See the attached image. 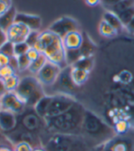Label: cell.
Listing matches in <instances>:
<instances>
[{
	"label": "cell",
	"instance_id": "1",
	"mask_svg": "<svg viewBox=\"0 0 134 151\" xmlns=\"http://www.w3.org/2000/svg\"><path fill=\"white\" fill-rule=\"evenodd\" d=\"M86 107L79 101L57 116L45 118L46 127L50 134L81 135V127Z\"/></svg>",
	"mask_w": 134,
	"mask_h": 151
},
{
	"label": "cell",
	"instance_id": "2",
	"mask_svg": "<svg viewBox=\"0 0 134 151\" xmlns=\"http://www.w3.org/2000/svg\"><path fill=\"white\" fill-rule=\"evenodd\" d=\"M81 135L96 147H100L115 137L116 133L114 128L102 116L86 108L81 127Z\"/></svg>",
	"mask_w": 134,
	"mask_h": 151
},
{
	"label": "cell",
	"instance_id": "3",
	"mask_svg": "<svg viewBox=\"0 0 134 151\" xmlns=\"http://www.w3.org/2000/svg\"><path fill=\"white\" fill-rule=\"evenodd\" d=\"M43 147L46 151H92L97 147L82 135L51 134Z\"/></svg>",
	"mask_w": 134,
	"mask_h": 151
},
{
	"label": "cell",
	"instance_id": "4",
	"mask_svg": "<svg viewBox=\"0 0 134 151\" xmlns=\"http://www.w3.org/2000/svg\"><path fill=\"white\" fill-rule=\"evenodd\" d=\"M74 96L65 93L45 95L36 104L34 110L42 118H51L64 113L76 103Z\"/></svg>",
	"mask_w": 134,
	"mask_h": 151
},
{
	"label": "cell",
	"instance_id": "5",
	"mask_svg": "<svg viewBox=\"0 0 134 151\" xmlns=\"http://www.w3.org/2000/svg\"><path fill=\"white\" fill-rule=\"evenodd\" d=\"M39 41L41 46V53L49 61L57 64L62 69L68 66L66 63V50L61 37L46 29L41 32Z\"/></svg>",
	"mask_w": 134,
	"mask_h": 151
},
{
	"label": "cell",
	"instance_id": "6",
	"mask_svg": "<svg viewBox=\"0 0 134 151\" xmlns=\"http://www.w3.org/2000/svg\"><path fill=\"white\" fill-rule=\"evenodd\" d=\"M16 129L39 138L41 141L42 147L51 135L47 130L45 120L40 116L33 107H27L21 114L17 115Z\"/></svg>",
	"mask_w": 134,
	"mask_h": 151
},
{
	"label": "cell",
	"instance_id": "7",
	"mask_svg": "<svg viewBox=\"0 0 134 151\" xmlns=\"http://www.w3.org/2000/svg\"><path fill=\"white\" fill-rule=\"evenodd\" d=\"M15 92L27 107H34V105L46 95L43 85L37 77L34 76H25L20 79Z\"/></svg>",
	"mask_w": 134,
	"mask_h": 151
},
{
	"label": "cell",
	"instance_id": "8",
	"mask_svg": "<svg viewBox=\"0 0 134 151\" xmlns=\"http://www.w3.org/2000/svg\"><path fill=\"white\" fill-rule=\"evenodd\" d=\"M100 151H134V132L116 135L100 147Z\"/></svg>",
	"mask_w": 134,
	"mask_h": 151
},
{
	"label": "cell",
	"instance_id": "9",
	"mask_svg": "<svg viewBox=\"0 0 134 151\" xmlns=\"http://www.w3.org/2000/svg\"><path fill=\"white\" fill-rule=\"evenodd\" d=\"M62 70V69L60 66L48 60L36 74V77L43 86H51L57 82Z\"/></svg>",
	"mask_w": 134,
	"mask_h": 151
},
{
	"label": "cell",
	"instance_id": "10",
	"mask_svg": "<svg viewBox=\"0 0 134 151\" xmlns=\"http://www.w3.org/2000/svg\"><path fill=\"white\" fill-rule=\"evenodd\" d=\"M0 101H1V109L11 112L17 115L21 114L27 108V105L16 92H7L2 97H0Z\"/></svg>",
	"mask_w": 134,
	"mask_h": 151
},
{
	"label": "cell",
	"instance_id": "11",
	"mask_svg": "<svg viewBox=\"0 0 134 151\" xmlns=\"http://www.w3.org/2000/svg\"><path fill=\"white\" fill-rule=\"evenodd\" d=\"M49 30L55 33L62 39L72 31L78 30V23L77 21L70 17H62L53 22L50 27Z\"/></svg>",
	"mask_w": 134,
	"mask_h": 151
},
{
	"label": "cell",
	"instance_id": "12",
	"mask_svg": "<svg viewBox=\"0 0 134 151\" xmlns=\"http://www.w3.org/2000/svg\"><path fill=\"white\" fill-rule=\"evenodd\" d=\"M30 31L31 30L27 26L19 22H14V24L6 32L7 40L12 42L13 44H16L20 42H25Z\"/></svg>",
	"mask_w": 134,
	"mask_h": 151
},
{
	"label": "cell",
	"instance_id": "13",
	"mask_svg": "<svg viewBox=\"0 0 134 151\" xmlns=\"http://www.w3.org/2000/svg\"><path fill=\"white\" fill-rule=\"evenodd\" d=\"M17 125V115L6 110H0V130L4 134L9 133Z\"/></svg>",
	"mask_w": 134,
	"mask_h": 151
},
{
	"label": "cell",
	"instance_id": "14",
	"mask_svg": "<svg viewBox=\"0 0 134 151\" xmlns=\"http://www.w3.org/2000/svg\"><path fill=\"white\" fill-rule=\"evenodd\" d=\"M15 22L21 23L28 27L30 30H37V31H39L42 24L41 17L36 15H31V14L20 13V12H17Z\"/></svg>",
	"mask_w": 134,
	"mask_h": 151
},
{
	"label": "cell",
	"instance_id": "15",
	"mask_svg": "<svg viewBox=\"0 0 134 151\" xmlns=\"http://www.w3.org/2000/svg\"><path fill=\"white\" fill-rule=\"evenodd\" d=\"M62 41L66 50H76L81 48L84 41V36L81 32L75 30L68 33L65 37L62 38Z\"/></svg>",
	"mask_w": 134,
	"mask_h": 151
},
{
	"label": "cell",
	"instance_id": "16",
	"mask_svg": "<svg viewBox=\"0 0 134 151\" xmlns=\"http://www.w3.org/2000/svg\"><path fill=\"white\" fill-rule=\"evenodd\" d=\"M70 74H71V79H72V82L75 86L80 87L84 85L89 78L90 73L89 70L81 69V68H77L75 66H70Z\"/></svg>",
	"mask_w": 134,
	"mask_h": 151
},
{
	"label": "cell",
	"instance_id": "17",
	"mask_svg": "<svg viewBox=\"0 0 134 151\" xmlns=\"http://www.w3.org/2000/svg\"><path fill=\"white\" fill-rule=\"evenodd\" d=\"M17 12L12 6L4 15L0 17V29L7 31L14 24Z\"/></svg>",
	"mask_w": 134,
	"mask_h": 151
},
{
	"label": "cell",
	"instance_id": "18",
	"mask_svg": "<svg viewBox=\"0 0 134 151\" xmlns=\"http://www.w3.org/2000/svg\"><path fill=\"white\" fill-rule=\"evenodd\" d=\"M103 20L108 22L111 27H113V28L118 31V33L125 28L122 24V22L120 21L119 16L112 11H109V10L106 11L103 15Z\"/></svg>",
	"mask_w": 134,
	"mask_h": 151
},
{
	"label": "cell",
	"instance_id": "19",
	"mask_svg": "<svg viewBox=\"0 0 134 151\" xmlns=\"http://www.w3.org/2000/svg\"><path fill=\"white\" fill-rule=\"evenodd\" d=\"M98 30H99V33L105 38H113L117 36L118 34V31L113 27H111L108 22H106L103 19L100 22L99 27H98Z\"/></svg>",
	"mask_w": 134,
	"mask_h": 151
},
{
	"label": "cell",
	"instance_id": "20",
	"mask_svg": "<svg viewBox=\"0 0 134 151\" xmlns=\"http://www.w3.org/2000/svg\"><path fill=\"white\" fill-rule=\"evenodd\" d=\"M48 61L47 58L44 56V54L41 53V55L33 61H31V63L29 67V70L31 73H34V74H37L40 70H41V68L45 65V63Z\"/></svg>",
	"mask_w": 134,
	"mask_h": 151
},
{
	"label": "cell",
	"instance_id": "21",
	"mask_svg": "<svg viewBox=\"0 0 134 151\" xmlns=\"http://www.w3.org/2000/svg\"><path fill=\"white\" fill-rule=\"evenodd\" d=\"M113 128L116 135H124L131 129V127L130 122H128L126 119H122L116 122L113 125Z\"/></svg>",
	"mask_w": 134,
	"mask_h": 151
},
{
	"label": "cell",
	"instance_id": "22",
	"mask_svg": "<svg viewBox=\"0 0 134 151\" xmlns=\"http://www.w3.org/2000/svg\"><path fill=\"white\" fill-rule=\"evenodd\" d=\"M3 81H4V83H5V86L7 92H15L17 86H19L20 79L17 74H13V75L4 78Z\"/></svg>",
	"mask_w": 134,
	"mask_h": 151
},
{
	"label": "cell",
	"instance_id": "23",
	"mask_svg": "<svg viewBox=\"0 0 134 151\" xmlns=\"http://www.w3.org/2000/svg\"><path fill=\"white\" fill-rule=\"evenodd\" d=\"M134 6V0H121L120 3H118L116 6H114L112 8H110L109 11L114 12L115 14H120V12L128 9V8Z\"/></svg>",
	"mask_w": 134,
	"mask_h": 151
},
{
	"label": "cell",
	"instance_id": "24",
	"mask_svg": "<svg viewBox=\"0 0 134 151\" xmlns=\"http://www.w3.org/2000/svg\"><path fill=\"white\" fill-rule=\"evenodd\" d=\"M120 21L122 22L123 26L126 27L133 19H134V6L128 8V9L124 10L122 12H120V14H118Z\"/></svg>",
	"mask_w": 134,
	"mask_h": 151
},
{
	"label": "cell",
	"instance_id": "25",
	"mask_svg": "<svg viewBox=\"0 0 134 151\" xmlns=\"http://www.w3.org/2000/svg\"><path fill=\"white\" fill-rule=\"evenodd\" d=\"M30 46L26 42H20L14 44V56L20 57L25 55L28 50H30Z\"/></svg>",
	"mask_w": 134,
	"mask_h": 151
},
{
	"label": "cell",
	"instance_id": "26",
	"mask_svg": "<svg viewBox=\"0 0 134 151\" xmlns=\"http://www.w3.org/2000/svg\"><path fill=\"white\" fill-rule=\"evenodd\" d=\"M17 64H19V70L22 72V70H28L29 67L30 65V60L29 58L27 57V55H22L20 57H17Z\"/></svg>",
	"mask_w": 134,
	"mask_h": 151
},
{
	"label": "cell",
	"instance_id": "27",
	"mask_svg": "<svg viewBox=\"0 0 134 151\" xmlns=\"http://www.w3.org/2000/svg\"><path fill=\"white\" fill-rule=\"evenodd\" d=\"M40 34H41V32L37 31V30H31L30 32L28 38H27V40L25 41L30 46V48H33V46L37 43V41L40 39Z\"/></svg>",
	"mask_w": 134,
	"mask_h": 151
},
{
	"label": "cell",
	"instance_id": "28",
	"mask_svg": "<svg viewBox=\"0 0 134 151\" xmlns=\"http://www.w3.org/2000/svg\"><path fill=\"white\" fill-rule=\"evenodd\" d=\"M0 52L8 56L9 58L14 57V44L7 40L2 46V48L0 49Z\"/></svg>",
	"mask_w": 134,
	"mask_h": 151
},
{
	"label": "cell",
	"instance_id": "29",
	"mask_svg": "<svg viewBox=\"0 0 134 151\" xmlns=\"http://www.w3.org/2000/svg\"><path fill=\"white\" fill-rule=\"evenodd\" d=\"M34 147L28 142H19L13 145V151H33Z\"/></svg>",
	"mask_w": 134,
	"mask_h": 151
},
{
	"label": "cell",
	"instance_id": "30",
	"mask_svg": "<svg viewBox=\"0 0 134 151\" xmlns=\"http://www.w3.org/2000/svg\"><path fill=\"white\" fill-rule=\"evenodd\" d=\"M13 74H16V70L9 65L0 67V79H4Z\"/></svg>",
	"mask_w": 134,
	"mask_h": 151
},
{
	"label": "cell",
	"instance_id": "31",
	"mask_svg": "<svg viewBox=\"0 0 134 151\" xmlns=\"http://www.w3.org/2000/svg\"><path fill=\"white\" fill-rule=\"evenodd\" d=\"M26 55H27V57L29 58V60H30V63H31V61L35 60H36V59L41 55V53H40L38 50H35V49L30 48V49L28 50V52L26 53Z\"/></svg>",
	"mask_w": 134,
	"mask_h": 151
},
{
	"label": "cell",
	"instance_id": "32",
	"mask_svg": "<svg viewBox=\"0 0 134 151\" xmlns=\"http://www.w3.org/2000/svg\"><path fill=\"white\" fill-rule=\"evenodd\" d=\"M120 1L121 0H101V4L109 10L110 8H112L114 6H116Z\"/></svg>",
	"mask_w": 134,
	"mask_h": 151
},
{
	"label": "cell",
	"instance_id": "33",
	"mask_svg": "<svg viewBox=\"0 0 134 151\" xmlns=\"http://www.w3.org/2000/svg\"><path fill=\"white\" fill-rule=\"evenodd\" d=\"M9 60H10L9 57L0 52V67L7 66L9 64Z\"/></svg>",
	"mask_w": 134,
	"mask_h": 151
},
{
	"label": "cell",
	"instance_id": "34",
	"mask_svg": "<svg viewBox=\"0 0 134 151\" xmlns=\"http://www.w3.org/2000/svg\"><path fill=\"white\" fill-rule=\"evenodd\" d=\"M7 41V32L3 29H0V49L2 48V46Z\"/></svg>",
	"mask_w": 134,
	"mask_h": 151
},
{
	"label": "cell",
	"instance_id": "35",
	"mask_svg": "<svg viewBox=\"0 0 134 151\" xmlns=\"http://www.w3.org/2000/svg\"><path fill=\"white\" fill-rule=\"evenodd\" d=\"M0 151H13V146L0 142Z\"/></svg>",
	"mask_w": 134,
	"mask_h": 151
},
{
	"label": "cell",
	"instance_id": "36",
	"mask_svg": "<svg viewBox=\"0 0 134 151\" xmlns=\"http://www.w3.org/2000/svg\"><path fill=\"white\" fill-rule=\"evenodd\" d=\"M9 8H10L9 6L0 1V17H1L2 15H4L8 9H9Z\"/></svg>",
	"mask_w": 134,
	"mask_h": 151
},
{
	"label": "cell",
	"instance_id": "37",
	"mask_svg": "<svg viewBox=\"0 0 134 151\" xmlns=\"http://www.w3.org/2000/svg\"><path fill=\"white\" fill-rule=\"evenodd\" d=\"M7 92V89H6V86H5L3 79H0V97H2Z\"/></svg>",
	"mask_w": 134,
	"mask_h": 151
},
{
	"label": "cell",
	"instance_id": "38",
	"mask_svg": "<svg viewBox=\"0 0 134 151\" xmlns=\"http://www.w3.org/2000/svg\"><path fill=\"white\" fill-rule=\"evenodd\" d=\"M125 28H126V29L130 33V34H134V19L125 27Z\"/></svg>",
	"mask_w": 134,
	"mask_h": 151
},
{
	"label": "cell",
	"instance_id": "39",
	"mask_svg": "<svg viewBox=\"0 0 134 151\" xmlns=\"http://www.w3.org/2000/svg\"><path fill=\"white\" fill-rule=\"evenodd\" d=\"M85 3L90 6H97L98 4L101 3V0H85Z\"/></svg>",
	"mask_w": 134,
	"mask_h": 151
},
{
	"label": "cell",
	"instance_id": "40",
	"mask_svg": "<svg viewBox=\"0 0 134 151\" xmlns=\"http://www.w3.org/2000/svg\"><path fill=\"white\" fill-rule=\"evenodd\" d=\"M1 2H3L4 4H6L7 6H8L9 7L12 6V0H0Z\"/></svg>",
	"mask_w": 134,
	"mask_h": 151
},
{
	"label": "cell",
	"instance_id": "41",
	"mask_svg": "<svg viewBox=\"0 0 134 151\" xmlns=\"http://www.w3.org/2000/svg\"><path fill=\"white\" fill-rule=\"evenodd\" d=\"M33 151H46V149L43 147H36L33 148Z\"/></svg>",
	"mask_w": 134,
	"mask_h": 151
},
{
	"label": "cell",
	"instance_id": "42",
	"mask_svg": "<svg viewBox=\"0 0 134 151\" xmlns=\"http://www.w3.org/2000/svg\"><path fill=\"white\" fill-rule=\"evenodd\" d=\"M101 147V146H100ZM100 147H96L95 149H93L92 151H100Z\"/></svg>",
	"mask_w": 134,
	"mask_h": 151
},
{
	"label": "cell",
	"instance_id": "43",
	"mask_svg": "<svg viewBox=\"0 0 134 151\" xmlns=\"http://www.w3.org/2000/svg\"><path fill=\"white\" fill-rule=\"evenodd\" d=\"M0 110H1V101H0Z\"/></svg>",
	"mask_w": 134,
	"mask_h": 151
},
{
	"label": "cell",
	"instance_id": "44",
	"mask_svg": "<svg viewBox=\"0 0 134 151\" xmlns=\"http://www.w3.org/2000/svg\"><path fill=\"white\" fill-rule=\"evenodd\" d=\"M0 132H2V131H1V130H0Z\"/></svg>",
	"mask_w": 134,
	"mask_h": 151
}]
</instances>
